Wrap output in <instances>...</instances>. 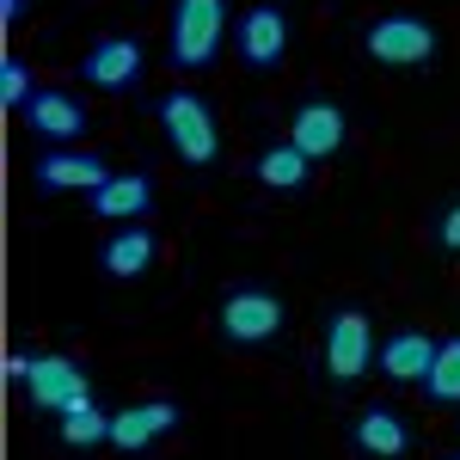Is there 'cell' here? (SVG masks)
Wrapping results in <instances>:
<instances>
[{"label": "cell", "instance_id": "cell-11", "mask_svg": "<svg viewBox=\"0 0 460 460\" xmlns=\"http://www.w3.org/2000/svg\"><path fill=\"white\" fill-rule=\"evenodd\" d=\"M93 393V381H86V368L74 362V356H62V350H49V356H37L31 362V381H25V399H31L37 411H68L74 399H86Z\"/></svg>", "mask_w": 460, "mask_h": 460}, {"label": "cell", "instance_id": "cell-9", "mask_svg": "<svg viewBox=\"0 0 460 460\" xmlns=\"http://www.w3.org/2000/svg\"><path fill=\"white\" fill-rule=\"evenodd\" d=\"M19 123H25V136H37L43 147H74L93 123H86V105L74 99L68 86H37L31 105L19 111Z\"/></svg>", "mask_w": 460, "mask_h": 460}, {"label": "cell", "instance_id": "cell-2", "mask_svg": "<svg viewBox=\"0 0 460 460\" xmlns=\"http://www.w3.org/2000/svg\"><path fill=\"white\" fill-rule=\"evenodd\" d=\"M154 117H160L166 147H172L184 166H215V160H221V123H215V111H209L203 93L178 86V93H166V99L154 105Z\"/></svg>", "mask_w": 460, "mask_h": 460}, {"label": "cell", "instance_id": "cell-10", "mask_svg": "<svg viewBox=\"0 0 460 460\" xmlns=\"http://www.w3.org/2000/svg\"><path fill=\"white\" fill-rule=\"evenodd\" d=\"M283 142H295L307 160H332V154H344V142H350V117H344V105H332V99H301L295 117H288Z\"/></svg>", "mask_w": 460, "mask_h": 460}, {"label": "cell", "instance_id": "cell-15", "mask_svg": "<svg viewBox=\"0 0 460 460\" xmlns=\"http://www.w3.org/2000/svg\"><path fill=\"white\" fill-rule=\"evenodd\" d=\"M86 209L99 215V221H111V227H123V221H147V209H154V172H111L93 197H86Z\"/></svg>", "mask_w": 460, "mask_h": 460}, {"label": "cell", "instance_id": "cell-14", "mask_svg": "<svg viewBox=\"0 0 460 460\" xmlns=\"http://www.w3.org/2000/svg\"><path fill=\"white\" fill-rule=\"evenodd\" d=\"M154 258H160V234L147 221H123L117 234H105V246H99V270L117 277V283H136V277L154 270Z\"/></svg>", "mask_w": 460, "mask_h": 460}, {"label": "cell", "instance_id": "cell-1", "mask_svg": "<svg viewBox=\"0 0 460 460\" xmlns=\"http://www.w3.org/2000/svg\"><path fill=\"white\" fill-rule=\"evenodd\" d=\"M227 43V0H172L166 25V62L178 74H203Z\"/></svg>", "mask_w": 460, "mask_h": 460}, {"label": "cell", "instance_id": "cell-8", "mask_svg": "<svg viewBox=\"0 0 460 460\" xmlns=\"http://www.w3.org/2000/svg\"><path fill=\"white\" fill-rule=\"evenodd\" d=\"M105 178H111V166L99 160V154H93V147H43V154L31 160L37 197H68V190L93 197Z\"/></svg>", "mask_w": 460, "mask_h": 460}, {"label": "cell", "instance_id": "cell-4", "mask_svg": "<svg viewBox=\"0 0 460 460\" xmlns=\"http://www.w3.org/2000/svg\"><path fill=\"white\" fill-rule=\"evenodd\" d=\"M375 325L362 307H338V314H325V332H319V362H325V381L332 387H356L368 368H375Z\"/></svg>", "mask_w": 460, "mask_h": 460}, {"label": "cell", "instance_id": "cell-22", "mask_svg": "<svg viewBox=\"0 0 460 460\" xmlns=\"http://www.w3.org/2000/svg\"><path fill=\"white\" fill-rule=\"evenodd\" d=\"M31 362H37V356H19V350H13V356H6V362H0V375L25 387V381H31Z\"/></svg>", "mask_w": 460, "mask_h": 460}, {"label": "cell", "instance_id": "cell-20", "mask_svg": "<svg viewBox=\"0 0 460 460\" xmlns=\"http://www.w3.org/2000/svg\"><path fill=\"white\" fill-rule=\"evenodd\" d=\"M31 93H37L31 68H25L19 56H6V62H0V105H6V111H13V117H19V111L31 105Z\"/></svg>", "mask_w": 460, "mask_h": 460}, {"label": "cell", "instance_id": "cell-6", "mask_svg": "<svg viewBox=\"0 0 460 460\" xmlns=\"http://www.w3.org/2000/svg\"><path fill=\"white\" fill-rule=\"evenodd\" d=\"M142 74H147V49H142V37H129V31H105L74 62V80L93 86V93H136Z\"/></svg>", "mask_w": 460, "mask_h": 460}, {"label": "cell", "instance_id": "cell-19", "mask_svg": "<svg viewBox=\"0 0 460 460\" xmlns=\"http://www.w3.org/2000/svg\"><path fill=\"white\" fill-rule=\"evenodd\" d=\"M424 399H429V405H460V332L436 344V362H429Z\"/></svg>", "mask_w": 460, "mask_h": 460}, {"label": "cell", "instance_id": "cell-17", "mask_svg": "<svg viewBox=\"0 0 460 460\" xmlns=\"http://www.w3.org/2000/svg\"><path fill=\"white\" fill-rule=\"evenodd\" d=\"M350 442H356V455H368V460H399L405 448H411V429H405V418H399V411L368 405V411H356Z\"/></svg>", "mask_w": 460, "mask_h": 460}, {"label": "cell", "instance_id": "cell-18", "mask_svg": "<svg viewBox=\"0 0 460 460\" xmlns=\"http://www.w3.org/2000/svg\"><path fill=\"white\" fill-rule=\"evenodd\" d=\"M56 436H62V448H111V411L86 393L56 418Z\"/></svg>", "mask_w": 460, "mask_h": 460}, {"label": "cell", "instance_id": "cell-5", "mask_svg": "<svg viewBox=\"0 0 460 460\" xmlns=\"http://www.w3.org/2000/svg\"><path fill=\"white\" fill-rule=\"evenodd\" d=\"M288 325V307L277 288H234V295H221V307H215V332L227 338V344H240V350H258V344H270L277 332Z\"/></svg>", "mask_w": 460, "mask_h": 460}, {"label": "cell", "instance_id": "cell-12", "mask_svg": "<svg viewBox=\"0 0 460 460\" xmlns=\"http://www.w3.org/2000/svg\"><path fill=\"white\" fill-rule=\"evenodd\" d=\"M178 429V405L172 399H142V405H123L111 411V448L117 455H147L160 436Z\"/></svg>", "mask_w": 460, "mask_h": 460}, {"label": "cell", "instance_id": "cell-16", "mask_svg": "<svg viewBox=\"0 0 460 460\" xmlns=\"http://www.w3.org/2000/svg\"><path fill=\"white\" fill-rule=\"evenodd\" d=\"M252 178H258L270 197H301V190L314 184V160H307L295 142H270L258 160H252Z\"/></svg>", "mask_w": 460, "mask_h": 460}, {"label": "cell", "instance_id": "cell-7", "mask_svg": "<svg viewBox=\"0 0 460 460\" xmlns=\"http://www.w3.org/2000/svg\"><path fill=\"white\" fill-rule=\"evenodd\" d=\"M288 43H295V19H288L277 0H258V6H246V13L234 19V56H240L252 74L283 68Z\"/></svg>", "mask_w": 460, "mask_h": 460}, {"label": "cell", "instance_id": "cell-21", "mask_svg": "<svg viewBox=\"0 0 460 460\" xmlns=\"http://www.w3.org/2000/svg\"><path fill=\"white\" fill-rule=\"evenodd\" d=\"M436 240H442V252H460V203L436 221Z\"/></svg>", "mask_w": 460, "mask_h": 460}, {"label": "cell", "instance_id": "cell-3", "mask_svg": "<svg viewBox=\"0 0 460 460\" xmlns=\"http://www.w3.org/2000/svg\"><path fill=\"white\" fill-rule=\"evenodd\" d=\"M442 49V31L429 25L424 13H381L362 25V56L381 68H424Z\"/></svg>", "mask_w": 460, "mask_h": 460}, {"label": "cell", "instance_id": "cell-13", "mask_svg": "<svg viewBox=\"0 0 460 460\" xmlns=\"http://www.w3.org/2000/svg\"><path fill=\"white\" fill-rule=\"evenodd\" d=\"M436 344L442 338H429V332H418V325H399V332H387L381 338V375H387L393 387H424L429 381V362H436Z\"/></svg>", "mask_w": 460, "mask_h": 460}, {"label": "cell", "instance_id": "cell-23", "mask_svg": "<svg viewBox=\"0 0 460 460\" xmlns=\"http://www.w3.org/2000/svg\"><path fill=\"white\" fill-rule=\"evenodd\" d=\"M25 13H31V0H0V25H6V31H13Z\"/></svg>", "mask_w": 460, "mask_h": 460}, {"label": "cell", "instance_id": "cell-24", "mask_svg": "<svg viewBox=\"0 0 460 460\" xmlns=\"http://www.w3.org/2000/svg\"><path fill=\"white\" fill-rule=\"evenodd\" d=\"M442 460H460V455H442Z\"/></svg>", "mask_w": 460, "mask_h": 460}]
</instances>
